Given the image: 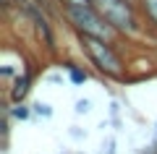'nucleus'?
Returning a JSON list of instances; mask_svg holds the SVG:
<instances>
[{
    "mask_svg": "<svg viewBox=\"0 0 157 154\" xmlns=\"http://www.w3.org/2000/svg\"><path fill=\"white\" fill-rule=\"evenodd\" d=\"M73 37L78 42V52L84 55V60L100 78L115 84L128 81V58L123 55L121 42H110L102 37H92V34H73Z\"/></svg>",
    "mask_w": 157,
    "mask_h": 154,
    "instance_id": "f257e3e1",
    "label": "nucleus"
},
{
    "mask_svg": "<svg viewBox=\"0 0 157 154\" xmlns=\"http://www.w3.org/2000/svg\"><path fill=\"white\" fill-rule=\"evenodd\" d=\"M92 6L105 16V21L115 29L123 42L128 44H141L149 39L147 24L141 18V11L134 0H92Z\"/></svg>",
    "mask_w": 157,
    "mask_h": 154,
    "instance_id": "f03ea898",
    "label": "nucleus"
},
{
    "mask_svg": "<svg viewBox=\"0 0 157 154\" xmlns=\"http://www.w3.org/2000/svg\"><path fill=\"white\" fill-rule=\"evenodd\" d=\"M58 18H60L73 34H92V37H102V39H110V42L128 44L105 21V16H102L94 6H71V3H63Z\"/></svg>",
    "mask_w": 157,
    "mask_h": 154,
    "instance_id": "7ed1b4c3",
    "label": "nucleus"
},
{
    "mask_svg": "<svg viewBox=\"0 0 157 154\" xmlns=\"http://www.w3.org/2000/svg\"><path fill=\"white\" fill-rule=\"evenodd\" d=\"M32 84H34L32 71L18 73V76L11 81V86H8V102H13V105H18V102H26L29 92H32Z\"/></svg>",
    "mask_w": 157,
    "mask_h": 154,
    "instance_id": "20e7f679",
    "label": "nucleus"
},
{
    "mask_svg": "<svg viewBox=\"0 0 157 154\" xmlns=\"http://www.w3.org/2000/svg\"><path fill=\"white\" fill-rule=\"evenodd\" d=\"M136 6H139L141 18L147 24L149 39H157V0H136Z\"/></svg>",
    "mask_w": 157,
    "mask_h": 154,
    "instance_id": "39448f33",
    "label": "nucleus"
},
{
    "mask_svg": "<svg viewBox=\"0 0 157 154\" xmlns=\"http://www.w3.org/2000/svg\"><path fill=\"white\" fill-rule=\"evenodd\" d=\"M6 112H8V115L13 118V120H21V123H24V120H29V118L34 115V110H32V107L26 105V102H18V105L8 102V105H6Z\"/></svg>",
    "mask_w": 157,
    "mask_h": 154,
    "instance_id": "423d86ee",
    "label": "nucleus"
},
{
    "mask_svg": "<svg viewBox=\"0 0 157 154\" xmlns=\"http://www.w3.org/2000/svg\"><path fill=\"white\" fill-rule=\"evenodd\" d=\"M66 71H68V78H71V84H84L86 78H89V71H86L84 66H78V63H66Z\"/></svg>",
    "mask_w": 157,
    "mask_h": 154,
    "instance_id": "0eeeda50",
    "label": "nucleus"
},
{
    "mask_svg": "<svg viewBox=\"0 0 157 154\" xmlns=\"http://www.w3.org/2000/svg\"><path fill=\"white\" fill-rule=\"evenodd\" d=\"M32 110H34V115H39V118H52V107L47 105V102H34Z\"/></svg>",
    "mask_w": 157,
    "mask_h": 154,
    "instance_id": "6e6552de",
    "label": "nucleus"
},
{
    "mask_svg": "<svg viewBox=\"0 0 157 154\" xmlns=\"http://www.w3.org/2000/svg\"><path fill=\"white\" fill-rule=\"evenodd\" d=\"M89 99H78L76 102V107H73V110H76V115H86V112H89Z\"/></svg>",
    "mask_w": 157,
    "mask_h": 154,
    "instance_id": "1a4fd4ad",
    "label": "nucleus"
},
{
    "mask_svg": "<svg viewBox=\"0 0 157 154\" xmlns=\"http://www.w3.org/2000/svg\"><path fill=\"white\" fill-rule=\"evenodd\" d=\"M105 154H115V141H113V138L107 141V149H105Z\"/></svg>",
    "mask_w": 157,
    "mask_h": 154,
    "instance_id": "9d476101",
    "label": "nucleus"
},
{
    "mask_svg": "<svg viewBox=\"0 0 157 154\" xmlns=\"http://www.w3.org/2000/svg\"><path fill=\"white\" fill-rule=\"evenodd\" d=\"M155 138H157V131H155Z\"/></svg>",
    "mask_w": 157,
    "mask_h": 154,
    "instance_id": "9b49d317",
    "label": "nucleus"
},
{
    "mask_svg": "<svg viewBox=\"0 0 157 154\" xmlns=\"http://www.w3.org/2000/svg\"><path fill=\"white\" fill-rule=\"evenodd\" d=\"M134 3H136V0H134Z\"/></svg>",
    "mask_w": 157,
    "mask_h": 154,
    "instance_id": "f8f14e48",
    "label": "nucleus"
}]
</instances>
